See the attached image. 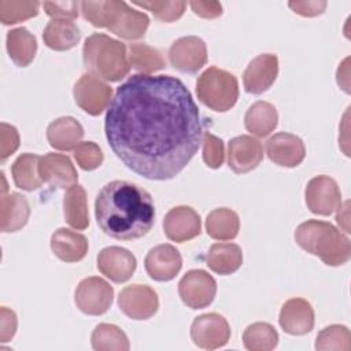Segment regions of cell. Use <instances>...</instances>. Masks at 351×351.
<instances>
[{
    "label": "cell",
    "instance_id": "ba28073f",
    "mask_svg": "<svg viewBox=\"0 0 351 351\" xmlns=\"http://www.w3.org/2000/svg\"><path fill=\"white\" fill-rule=\"evenodd\" d=\"M217 293V282L202 269L189 270L178 282V295L184 304L197 310L210 306Z\"/></svg>",
    "mask_w": 351,
    "mask_h": 351
},
{
    "label": "cell",
    "instance_id": "603a6c76",
    "mask_svg": "<svg viewBox=\"0 0 351 351\" xmlns=\"http://www.w3.org/2000/svg\"><path fill=\"white\" fill-rule=\"evenodd\" d=\"M45 134L52 148L59 151H71L81 143L84 137V128L73 117H60L48 125Z\"/></svg>",
    "mask_w": 351,
    "mask_h": 351
},
{
    "label": "cell",
    "instance_id": "ffe728a7",
    "mask_svg": "<svg viewBox=\"0 0 351 351\" xmlns=\"http://www.w3.org/2000/svg\"><path fill=\"white\" fill-rule=\"evenodd\" d=\"M278 324L288 335H306L314 328V310L306 299L292 298L282 304Z\"/></svg>",
    "mask_w": 351,
    "mask_h": 351
},
{
    "label": "cell",
    "instance_id": "8d00e7d4",
    "mask_svg": "<svg viewBox=\"0 0 351 351\" xmlns=\"http://www.w3.org/2000/svg\"><path fill=\"white\" fill-rule=\"evenodd\" d=\"M38 1L0 0V21L3 25H14L38 14Z\"/></svg>",
    "mask_w": 351,
    "mask_h": 351
},
{
    "label": "cell",
    "instance_id": "83f0119b",
    "mask_svg": "<svg viewBox=\"0 0 351 351\" xmlns=\"http://www.w3.org/2000/svg\"><path fill=\"white\" fill-rule=\"evenodd\" d=\"M63 213L66 222L77 229L84 230L89 225V213H88V200L85 189L75 184L70 186L63 196Z\"/></svg>",
    "mask_w": 351,
    "mask_h": 351
},
{
    "label": "cell",
    "instance_id": "8fae6325",
    "mask_svg": "<svg viewBox=\"0 0 351 351\" xmlns=\"http://www.w3.org/2000/svg\"><path fill=\"white\" fill-rule=\"evenodd\" d=\"M118 306L130 319L141 321L151 318L158 311L159 299L151 287L132 284L119 292Z\"/></svg>",
    "mask_w": 351,
    "mask_h": 351
},
{
    "label": "cell",
    "instance_id": "d4e9b609",
    "mask_svg": "<svg viewBox=\"0 0 351 351\" xmlns=\"http://www.w3.org/2000/svg\"><path fill=\"white\" fill-rule=\"evenodd\" d=\"M278 125V114L269 101L258 100L247 110L244 115L245 129L256 137L269 136Z\"/></svg>",
    "mask_w": 351,
    "mask_h": 351
},
{
    "label": "cell",
    "instance_id": "bcb514c9",
    "mask_svg": "<svg viewBox=\"0 0 351 351\" xmlns=\"http://www.w3.org/2000/svg\"><path fill=\"white\" fill-rule=\"evenodd\" d=\"M336 80L339 86L346 92L350 93V58H346L337 69Z\"/></svg>",
    "mask_w": 351,
    "mask_h": 351
},
{
    "label": "cell",
    "instance_id": "d6986e66",
    "mask_svg": "<svg viewBox=\"0 0 351 351\" xmlns=\"http://www.w3.org/2000/svg\"><path fill=\"white\" fill-rule=\"evenodd\" d=\"M38 174L44 182L53 188L69 189L77 184V170L67 155L49 152L40 158Z\"/></svg>",
    "mask_w": 351,
    "mask_h": 351
},
{
    "label": "cell",
    "instance_id": "f1b7e54d",
    "mask_svg": "<svg viewBox=\"0 0 351 351\" xmlns=\"http://www.w3.org/2000/svg\"><path fill=\"white\" fill-rule=\"evenodd\" d=\"M239 229L240 218L236 211L228 207L215 208L206 218V232L214 240H233L239 234Z\"/></svg>",
    "mask_w": 351,
    "mask_h": 351
},
{
    "label": "cell",
    "instance_id": "52a82bcc",
    "mask_svg": "<svg viewBox=\"0 0 351 351\" xmlns=\"http://www.w3.org/2000/svg\"><path fill=\"white\" fill-rule=\"evenodd\" d=\"M77 106L89 115H100L112 100V88L90 73L82 74L73 89Z\"/></svg>",
    "mask_w": 351,
    "mask_h": 351
},
{
    "label": "cell",
    "instance_id": "7bdbcfd3",
    "mask_svg": "<svg viewBox=\"0 0 351 351\" xmlns=\"http://www.w3.org/2000/svg\"><path fill=\"white\" fill-rule=\"evenodd\" d=\"M0 317H1L0 318V340L1 343H7L14 337L16 332V326H18L16 314L8 307H1Z\"/></svg>",
    "mask_w": 351,
    "mask_h": 351
},
{
    "label": "cell",
    "instance_id": "4dcf8cb0",
    "mask_svg": "<svg viewBox=\"0 0 351 351\" xmlns=\"http://www.w3.org/2000/svg\"><path fill=\"white\" fill-rule=\"evenodd\" d=\"M125 1H81V12L84 18L95 27L110 29L119 18Z\"/></svg>",
    "mask_w": 351,
    "mask_h": 351
},
{
    "label": "cell",
    "instance_id": "3957f363",
    "mask_svg": "<svg viewBox=\"0 0 351 351\" xmlns=\"http://www.w3.org/2000/svg\"><path fill=\"white\" fill-rule=\"evenodd\" d=\"M298 245L306 252L318 256L328 266H341L351 256L350 239L332 223L308 219L295 230Z\"/></svg>",
    "mask_w": 351,
    "mask_h": 351
},
{
    "label": "cell",
    "instance_id": "ac0fdd59",
    "mask_svg": "<svg viewBox=\"0 0 351 351\" xmlns=\"http://www.w3.org/2000/svg\"><path fill=\"white\" fill-rule=\"evenodd\" d=\"M267 158L282 167H296L306 156L304 143L292 133L280 132L266 141Z\"/></svg>",
    "mask_w": 351,
    "mask_h": 351
},
{
    "label": "cell",
    "instance_id": "277c9868",
    "mask_svg": "<svg viewBox=\"0 0 351 351\" xmlns=\"http://www.w3.org/2000/svg\"><path fill=\"white\" fill-rule=\"evenodd\" d=\"M85 67L97 78L117 82L130 71L126 45L107 34H90L82 48Z\"/></svg>",
    "mask_w": 351,
    "mask_h": 351
},
{
    "label": "cell",
    "instance_id": "d590c367",
    "mask_svg": "<svg viewBox=\"0 0 351 351\" xmlns=\"http://www.w3.org/2000/svg\"><path fill=\"white\" fill-rule=\"evenodd\" d=\"M351 333L344 325H329L324 328L315 340V350L318 351H350Z\"/></svg>",
    "mask_w": 351,
    "mask_h": 351
},
{
    "label": "cell",
    "instance_id": "7402d4cb",
    "mask_svg": "<svg viewBox=\"0 0 351 351\" xmlns=\"http://www.w3.org/2000/svg\"><path fill=\"white\" fill-rule=\"evenodd\" d=\"M30 217V206L27 199L18 193H1L0 196V229L4 233L22 229Z\"/></svg>",
    "mask_w": 351,
    "mask_h": 351
},
{
    "label": "cell",
    "instance_id": "e575fe53",
    "mask_svg": "<svg viewBox=\"0 0 351 351\" xmlns=\"http://www.w3.org/2000/svg\"><path fill=\"white\" fill-rule=\"evenodd\" d=\"M243 343L250 351H270L278 344V333L267 322H254L245 328Z\"/></svg>",
    "mask_w": 351,
    "mask_h": 351
},
{
    "label": "cell",
    "instance_id": "4316f807",
    "mask_svg": "<svg viewBox=\"0 0 351 351\" xmlns=\"http://www.w3.org/2000/svg\"><path fill=\"white\" fill-rule=\"evenodd\" d=\"M5 45L11 60L19 67L29 66L37 52L36 37L26 27L11 29L7 33Z\"/></svg>",
    "mask_w": 351,
    "mask_h": 351
},
{
    "label": "cell",
    "instance_id": "44dd1931",
    "mask_svg": "<svg viewBox=\"0 0 351 351\" xmlns=\"http://www.w3.org/2000/svg\"><path fill=\"white\" fill-rule=\"evenodd\" d=\"M88 247V239L84 234L67 228H59L51 236V250L53 255L67 263L84 259Z\"/></svg>",
    "mask_w": 351,
    "mask_h": 351
},
{
    "label": "cell",
    "instance_id": "6da1fadb",
    "mask_svg": "<svg viewBox=\"0 0 351 351\" xmlns=\"http://www.w3.org/2000/svg\"><path fill=\"white\" fill-rule=\"evenodd\" d=\"M110 148L133 173L155 181L178 176L203 141L199 108L173 75L134 74L117 88L104 119Z\"/></svg>",
    "mask_w": 351,
    "mask_h": 351
},
{
    "label": "cell",
    "instance_id": "836d02e7",
    "mask_svg": "<svg viewBox=\"0 0 351 351\" xmlns=\"http://www.w3.org/2000/svg\"><path fill=\"white\" fill-rule=\"evenodd\" d=\"M90 343L96 351H128L130 348L126 333L112 324H99L90 335Z\"/></svg>",
    "mask_w": 351,
    "mask_h": 351
},
{
    "label": "cell",
    "instance_id": "30bf717a",
    "mask_svg": "<svg viewBox=\"0 0 351 351\" xmlns=\"http://www.w3.org/2000/svg\"><path fill=\"white\" fill-rule=\"evenodd\" d=\"M307 208L317 215H330L341 206V192L337 182L329 176L311 178L304 191Z\"/></svg>",
    "mask_w": 351,
    "mask_h": 351
},
{
    "label": "cell",
    "instance_id": "484cf974",
    "mask_svg": "<svg viewBox=\"0 0 351 351\" xmlns=\"http://www.w3.org/2000/svg\"><path fill=\"white\" fill-rule=\"evenodd\" d=\"M81 38V32L73 21L51 19L43 32L44 44L53 51H69Z\"/></svg>",
    "mask_w": 351,
    "mask_h": 351
},
{
    "label": "cell",
    "instance_id": "ee69618b",
    "mask_svg": "<svg viewBox=\"0 0 351 351\" xmlns=\"http://www.w3.org/2000/svg\"><path fill=\"white\" fill-rule=\"evenodd\" d=\"M328 3L326 1H317V0H307V1H289L288 7L302 16H317L321 15Z\"/></svg>",
    "mask_w": 351,
    "mask_h": 351
},
{
    "label": "cell",
    "instance_id": "60d3db41",
    "mask_svg": "<svg viewBox=\"0 0 351 351\" xmlns=\"http://www.w3.org/2000/svg\"><path fill=\"white\" fill-rule=\"evenodd\" d=\"M41 5L49 18L60 21L75 19L81 8L78 1H44Z\"/></svg>",
    "mask_w": 351,
    "mask_h": 351
},
{
    "label": "cell",
    "instance_id": "1f68e13d",
    "mask_svg": "<svg viewBox=\"0 0 351 351\" xmlns=\"http://www.w3.org/2000/svg\"><path fill=\"white\" fill-rule=\"evenodd\" d=\"M148 26L149 18L145 12L137 11L125 4L118 21L108 30L121 38L137 40L145 34Z\"/></svg>",
    "mask_w": 351,
    "mask_h": 351
},
{
    "label": "cell",
    "instance_id": "4fadbf2b",
    "mask_svg": "<svg viewBox=\"0 0 351 351\" xmlns=\"http://www.w3.org/2000/svg\"><path fill=\"white\" fill-rule=\"evenodd\" d=\"M263 159V145L252 136L241 134L228 143V165L236 174L258 167Z\"/></svg>",
    "mask_w": 351,
    "mask_h": 351
},
{
    "label": "cell",
    "instance_id": "f35d334b",
    "mask_svg": "<svg viewBox=\"0 0 351 351\" xmlns=\"http://www.w3.org/2000/svg\"><path fill=\"white\" fill-rule=\"evenodd\" d=\"M74 159L82 170L90 171L101 166L103 163V151L93 141H81L74 148Z\"/></svg>",
    "mask_w": 351,
    "mask_h": 351
},
{
    "label": "cell",
    "instance_id": "9c48e42d",
    "mask_svg": "<svg viewBox=\"0 0 351 351\" xmlns=\"http://www.w3.org/2000/svg\"><path fill=\"white\" fill-rule=\"evenodd\" d=\"M191 339L199 348L215 350L229 341L230 326L221 314H202L191 325Z\"/></svg>",
    "mask_w": 351,
    "mask_h": 351
},
{
    "label": "cell",
    "instance_id": "5b68a950",
    "mask_svg": "<svg viewBox=\"0 0 351 351\" xmlns=\"http://www.w3.org/2000/svg\"><path fill=\"white\" fill-rule=\"evenodd\" d=\"M196 93L204 106L217 112H225L237 101L239 82L232 73L211 66L197 77Z\"/></svg>",
    "mask_w": 351,
    "mask_h": 351
},
{
    "label": "cell",
    "instance_id": "b9f144b4",
    "mask_svg": "<svg viewBox=\"0 0 351 351\" xmlns=\"http://www.w3.org/2000/svg\"><path fill=\"white\" fill-rule=\"evenodd\" d=\"M19 147V133L15 126L3 122L0 125V160L1 163Z\"/></svg>",
    "mask_w": 351,
    "mask_h": 351
},
{
    "label": "cell",
    "instance_id": "2e32d148",
    "mask_svg": "<svg viewBox=\"0 0 351 351\" xmlns=\"http://www.w3.org/2000/svg\"><path fill=\"white\" fill-rule=\"evenodd\" d=\"M136 266V256L123 247L110 245L103 248L97 255L99 271L118 284L128 281L133 276Z\"/></svg>",
    "mask_w": 351,
    "mask_h": 351
},
{
    "label": "cell",
    "instance_id": "8992f818",
    "mask_svg": "<svg viewBox=\"0 0 351 351\" xmlns=\"http://www.w3.org/2000/svg\"><path fill=\"white\" fill-rule=\"evenodd\" d=\"M112 287L96 276L81 280L74 293V302L78 310L86 315H101L107 313L112 304Z\"/></svg>",
    "mask_w": 351,
    "mask_h": 351
},
{
    "label": "cell",
    "instance_id": "d6a6232c",
    "mask_svg": "<svg viewBox=\"0 0 351 351\" xmlns=\"http://www.w3.org/2000/svg\"><path fill=\"white\" fill-rule=\"evenodd\" d=\"M128 58L130 67L137 70L140 74H152L166 66L162 53L156 48L144 43L130 44Z\"/></svg>",
    "mask_w": 351,
    "mask_h": 351
},
{
    "label": "cell",
    "instance_id": "7a4b0ae2",
    "mask_svg": "<svg viewBox=\"0 0 351 351\" xmlns=\"http://www.w3.org/2000/svg\"><path fill=\"white\" fill-rule=\"evenodd\" d=\"M95 217L107 236L117 240H136L145 236L154 226V199L140 185L115 180L99 191Z\"/></svg>",
    "mask_w": 351,
    "mask_h": 351
},
{
    "label": "cell",
    "instance_id": "cb8c5ba5",
    "mask_svg": "<svg viewBox=\"0 0 351 351\" xmlns=\"http://www.w3.org/2000/svg\"><path fill=\"white\" fill-rule=\"evenodd\" d=\"M207 266L217 274L228 276L243 265V251L234 243H215L206 255Z\"/></svg>",
    "mask_w": 351,
    "mask_h": 351
},
{
    "label": "cell",
    "instance_id": "7c38bea8",
    "mask_svg": "<svg viewBox=\"0 0 351 351\" xmlns=\"http://www.w3.org/2000/svg\"><path fill=\"white\" fill-rule=\"evenodd\" d=\"M169 60L181 73H197L207 62L206 43L196 36L180 37L170 45Z\"/></svg>",
    "mask_w": 351,
    "mask_h": 351
},
{
    "label": "cell",
    "instance_id": "5bb4252c",
    "mask_svg": "<svg viewBox=\"0 0 351 351\" xmlns=\"http://www.w3.org/2000/svg\"><path fill=\"white\" fill-rule=\"evenodd\" d=\"M202 221L199 214L189 206H177L167 211L163 219L166 237L176 243H184L200 234Z\"/></svg>",
    "mask_w": 351,
    "mask_h": 351
},
{
    "label": "cell",
    "instance_id": "ab89813d",
    "mask_svg": "<svg viewBox=\"0 0 351 351\" xmlns=\"http://www.w3.org/2000/svg\"><path fill=\"white\" fill-rule=\"evenodd\" d=\"M203 160L211 169H218L222 166L225 159V147L223 141L214 136L213 133L206 132L203 134Z\"/></svg>",
    "mask_w": 351,
    "mask_h": 351
},
{
    "label": "cell",
    "instance_id": "7dc6e473",
    "mask_svg": "<svg viewBox=\"0 0 351 351\" xmlns=\"http://www.w3.org/2000/svg\"><path fill=\"white\" fill-rule=\"evenodd\" d=\"M336 222L339 223V226L346 232L350 233V202H344L341 203V206L336 210Z\"/></svg>",
    "mask_w": 351,
    "mask_h": 351
},
{
    "label": "cell",
    "instance_id": "e0dca14e",
    "mask_svg": "<svg viewBox=\"0 0 351 351\" xmlns=\"http://www.w3.org/2000/svg\"><path fill=\"white\" fill-rule=\"evenodd\" d=\"M278 75V59L274 53H261L254 58L244 74V89L252 95H261L266 92L276 81Z\"/></svg>",
    "mask_w": 351,
    "mask_h": 351
},
{
    "label": "cell",
    "instance_id": "f6af8a7d",
    "mask_svg": "<svg viewBox=\"0 0 351 351\" xmlns=\"http://www.w3.org/2000/svg\"><path fill=\"white\" fill-rule=\"evenodd\" d=\"M189 5L196 15L206 19H213L222 14V5L218 1L195 0V1H189Z\"/></svg>",
    "mask_w": 351,
    "mask_h": 351
},
{
    "label": "cell",
    "instance_id": "9a60e30c",
    "mask_svg": "<svg viewBox=\"0 0 351 351\" xmlns=\"http://www.w3.org/2000/svg\"><path fill=\"white\" fill-rule=\"evenodd\" d=\"M144 267L152 280L170 281L180 273L182 267V258L174 245L159 244L147 252Z\"/></svg>",
    "mask_w": 351,
    "mask_h": 351
},
{
    "label": "cell",
    "instance_id": "74e56055",
    "mask_svg": "<svg viewBox=\"0 0 351 351\" xmlns=\"http://www.w3.org/2000/svg\"><path fill=\"white\" fill-rule=\"evenodd\" d=\"M132 4L145 8L154 14V16L162 22H173L182 16L186 3L181 0H151V1H138L134 0Z\"/></svg>",
    "mask_w": 351,
    "mask_h": 351
},
{
    "label": "cell",
    "instance_id": "f546056e",
    "mask_svg": "<svg viewBox=\"0 0 351 351\" xmlns=\"http://www.w3.org/2000/svg\"><path fill=\"white\" fill-rule=\"evenodd\" d=\"M40 158L36 154H22L19 155L11 166V174L15 185L23 191L32 192L38 189L43 184V180L38 174Z\"/></svg>",
    "mask_w": 351,
    "mask_h": 351
}]
</instances>
